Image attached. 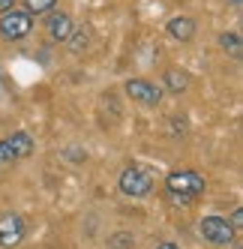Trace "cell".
Segmentation results:
<instances>
[{"label":"cell","mask_w":243,"mask_h":249,"mask_svg":"<svg viewBox=\"0 0 243 249\" xmlns=\"http://www.w3.org/2000/svg\"><path fill=\"white\" fill-rule=\"evenodd\" d=\"M204 186H207L204 174H198L195 168H174L165 177V189L171 195V201H177V204H189L192 198H198Z\"/></svg>","instance_id":"6da1fadb"},{"label":"cell","mask_w":243,"mask_h":249,"mask_svg":"<svg viewBox=\"0 0 243 249\" xmlns=\"http://www.w3.org/2000/svg\"><path fill=\"white\" fill-rule=\"evenodd\" d=\"M117 186H120V192H123L126 198H144V195H150V189H153V177L141 165H129V168H123V174H120Z\"/></svg>","instance_id":"7a4b0ae2"},{"label":"cell","mask_w":243,"mask_h":249,"mask_svg":"<svg viewBox=\"0 0 243 249\" xmlns=\"http://www.w3.org/2000/svg\"><path fill=\"white\" fill-rule=\"evenodd\" d=\"M198 231H201V237L210 240L213 246H231L237 240V228L225 216H204L201 225H198Z\"/></svg>","instance_id":"3957f363"},{"label":"cell","mask_w":243,"mask_h":249,"mask_svg":"<svg viewBox=\"0 0 243 249\" xmlns=\"http://www.w3.org/2000/svg\"><path fill=\"white\" fill-rule=\"evenodd\" d=\"M30 30H33V15L24 12V9H9V12H3V18H0V36L6 42L24 39Z\"/></svg>","instance_id":"277c9868"},{"label":"cell","mask_w":243,"mask_h":249,"mask_svg":"<svg viewBox=\"0 0 243 249\" xmlns=\"http://www.w3.org/2000/svg\"><path fill=\"white\" fill-rule=\"evenodd\" d=\"M27 234V225L18 213H0V246L3 249H15Z\"/></svg>","instance_id":"5b68a950"},{"label":"cell","mask_w":243,"mask_h":249,"mask_svg":"<svg viewBox=\"0 0 243 249\" xmlns=\"http://www.w3.org/2000/svg\"><path fill=\"white\" fill-rule=\"evenodd\" d=\"M126 93L141 105H159L162 102V87L150 84L147 78H129L126 81Z\"/></svg>","instance_id":"8992f818"},{"label":"cell","mask_w":243,"mask_h":249,"mask_svg":"<svg viewBox=\"0 0 243 249\" xmlns=\"http://www.w3.org/2000/svg\"><path fill=\"white\" fill-rule=\"evenodd\" d=\"M45 30H48V36L54 39V42H66V39H69V33L75 30L72 15L51 9V12H48V18H45Z\"/></svg>","instance_id":"52a82bcc"},{"label":"cell","mask_w":243,"mask_h":249,"mask_svg":"<svg viewBox=\"0 0 243 249\" xmlns=\"http://www.w3.org/2000/svg\"><path fill=\"white\" fill-rule=\"evenodd\" d=\"M165 30H168V36H171V39L189 42V39L195 36V18H189V15H174V18H168Z\"/></svg>","instance_id":"ba28073f"},{"label":"cell","mask_w":243,"mask_h":249,"mask_svg":"<svg viewBox=\"0 0 243 249\" xmlns=\"http://www.w3.org/2000/svg\"><path fill=\"white\" fill-rule=\"evenodd\" d=\"M6 147L12 153V162H18V159H27L33 153V138H30V132H12L6 138Z\"/></svg>","instance_id":"9c48e42d"},{"label":"cell","mask_w":243,"mask_h":249,"mask_svg":"<svg viewBox=\"0 0 243 249\" xmlns=\"http://www.w3.org/2000/svg\"><path fill=\"white\" fill-rule=\"evenodd\" d=\"M165 87L174 96H180L189 87V72H183V69H168V72H165Z\"/></svg>","instance_id":"30bf717a"},{"label":"cell","mask_w":243,"mask_h":249,"mask_svg":"<svg viewBox=\"0 0 243 249\" xmlns=\"http://www.w3.org/2000/svg\"><path fill=\"white\" fill-rule=\"evenodd\" d=\"M219 45L228 51L231 57H240V48H243V42H240V33H219Z\"/></svg>","instance_id":"8fae6325"},{"label":"cell","mask_w":243,"mask_h":249,"mask_svg":"<svg viewBox=\"0 0 243 249\" xmlns=\"http://www.w3.org/2000/svg\"><path fill=\"white\" fill-rule=\"evenodd\" d=\"M57 6V0H24V12L30 15H48Z\"/></svg>","instance_id":"7c38bea8"},{"label":"cell","mask_w":243,"mask_h":249,"mask_svg":"<svg viewBox=\"0 0 243 249\" xmlns=\"http://www.w3.org/2000/svg\"><path fill=\"white\" fill-rule=\"evenodd\" d=\"M69 51H72V54H81V51H87V33H81V30H72V33H69Z\"/></svg>","instance_id":"4fadbf2b"},{"label":"cell","mask_w":243,"mask_h":249,"mask_svg":"<svg viewBox=\"0 0 243 249\" xmlns=\"http://www.w3.org/2000/svg\"><path fill=\"white\" fill-rule=\"evenodd\" d=\"M108 249H132V234H126V231L114 234V237L108 240Z\"/></svg>","instance_id":"5bb4252c"},{"label":"cell","mask_w":243,"mask_h":249,"mask_svg":"<svg viewBox=\"0 0 243 249\" xmlns=\"http://www.w3.org/2000/svg\"><path fill=\"white\" fill-rule=\"evenodd\" d=\"M9 162H12V153H9V147H6V138H0V168L9 165Z\"/></svg>","instance_id":"9a60e30c"},{"label":"cell","mask_w":243,"mask_h":249,"mask_svg":"<svg viewBox=\"0 0 243 249\" xmlns=\"http://www.w3.org/2000/svg\"><path fill=\"white\" fill-rule=\"evenodd\" d=\"M228 222H231L234 228H243V210H240V207H237V210L231 213V219H228Z\"/></svg>","instance_id":"2e32d148"},{"label":"cell","mask_w":243,"mask_h":249,"mask_svg":"<svg viewBox=\"0 0 243 249\" xmlns=\"http://www.w3.org/2000/svg\"><path fill=\"white\" fill-rule=\"evenodd\" d=\"M15 9V0H0V12H9Z\"/></svg>","instance_id":"e0dca14e"},{"label":"cell","mask_w":243,"mask_h":249,"mask_svg":"<svg viewBox=\"0 0 243 249\" xmlns=\"http://www.w3.org/2000/svg\"><path fill=\"white\" fill-rule=\"evenodd\" d=\"M156 249H180V246H177L174 240H162V243H159V246H156Z\"/></svg>","instance_id":"ac0fdd59"},{"label":"cell","mask_w":243,"mask_h":249,"mask_svg":"<svg viewBox=\"0 0 243 249\" xmlns=\"http://www.w3.org/2000/svg\"><path fill=\"white\" fill-rule=\"evenodd\" d=\"M228 3H231V6H240V3H243V0H228Z\"/></svg>","instance_id":"d6986e66"}]
</instances>
